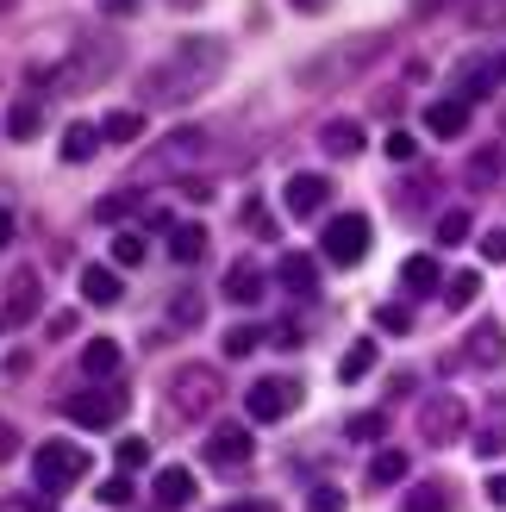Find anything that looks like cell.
Segmentation results:
<instances>
[{
  "instance_id": "ffe728a7",
  "label": "cell",
  "mask_w": 506,
  "mask_h": 512,
  "mask_svg": "<svg viewBox=\"0 0 506 512\" xmlns=\"http://www.w3.org/2000/svg\"><path fill=\"white\" fill-rule=\"evenodd\" d=\"M119 363H125V356H119V344H113V338H88V344H82V369H88L94 381H113V375H119Z\"/></svg>"
},
{
  "instance_id": "7a4b0ae2",
  "label": "cell",
  "mask_w": 506,
  "mask_h": 512,
  "mask_svg": "<svg viewBox=\"0 0 506 512\" xmlns=\"http://www.w3.org/2000/svg\"><path fill=\"white\" fill-rule=\"evenodd\" d=\"M113 63H119V44H113V38H100V32H88L82 44H75V57H69L63 69L38 63V69H32V82L57 88V94H82V88H94V82H107Z\"/></svg>"
},
{
  "instance_id": "44dd1931",
  "label": "cell",
  "mask_w": 506,
  "mask_h": 512,
  "mask_svg": "<svg viewBox=\"0 0 506 512\" xmlns=\"http://www.w3.org/2000/svg\"><path fill=\"white\" fill-rule=\"evenodd\" d=\"M94 150H100V125L69 119V132H63V163H94Z\"/></svg>"
},
{
  "instance_id": "db71d44e",
  "label": "cell",
  "mask_w": 506,
  "mask_h": 512,
  "mask_svg": "<svg viewBox=\"0 0 506 512\" xmlns=\"http://www.w3.org/2000/svg\"><path fill=\"white\" fill-rule=\"evenodd\" d=\"M225 512H275L269 500H238V506H225Z\"/></svg>"
},
{
  "instance_id": "d4e9b609",
  "label": "cell",
  "mask_w": 506,
  "mask_h": 512,
  "mask_svg": "<svg viewBox=\"0 0 506 512\" xmlns=\"http://www.w3.org/2000/svg\"><path fill=\"white\" fill-rule=\"evenodd\" d=\"M194 494H200V481H194L188 469H163V475H157V500H163V506H194Z\"/></svg>"
},
{
  "instance_id": "e575fe53",
  "label": "cell",
  "mask_w": 506,
  "mask_h": 512,
  "mask_svg": "<svg viewBox=\"0 0 506 512\" xmlns=\"http://www.w3.org/2000/svg\"><path fill=\"white\" fill-rule=\"evenodd\" d=\"M113 263H119V269H138V263H144V238H138V232H119V238H113Z\"/></svg>"
},
{
  "instance_id": "7402d4cb",
  "label": "cell",
  "mask_w": 506,
  "mask_h": 512,
  "mask_svg": "<svg viewBox=\"0 0 506 512\" xmlns=\"http://www.w3.org/2000/svg\"><path fill=\"white\" fill-rule=\"evenodd\" d=\"M363 481H369V488H400V481H407V456H400V450H375Z\"/></svg>"
},
{
  "instance_id": "8fae6325",
  "label": "cell",
  "mask_w": 506,
  "mask_h": 512,
  "mask_svg": "<svg viewBox=\"0 0 506 512\" xmlns=\"http://www.w3.org/2000/svg\"><path fill=\"white\" fill-rule=\"evenodd\" d=\"M463 356H469L475 369H500V363H506V325H500V319H475Z\"/></svg>"
},
{
  "instance_id": "83f0119b",
  "label": "cell",
  "mask_w": 506,
  "mask_h": 512,
  "mask_svg": "<svg viewBox=\"0 0 506 512\" xmlns=\"http://www.w3.org/2000/svg\"><path fill=\"white\" fill-rule=\"evenodd\" d=\"M194 150H207V132H169V138L157 144V157H163V163H188Z\"/></svg>"
},
{
  "instance_id": "8d00e7d4",
  "label": "cell",
  "mask_w": 506,
  "mask_h": 512,
  "mask_svg": "<svg viewBox=\"0 0 506 512\" xmlns=\"http://www.w3.org/2000/svg\"><path fill=\"white\" fill-rule=\"evenodd\" d=\"M125 213H132V194H100V207H94L100 225H119Z\"/></svg>"
},
{
  "instance_id": "680465c9",
  "label": "cell",
  "mask_w": 506,
  "mask_h": 512,
  "mask_svg": "<svg viewBox=\"0 0 506 512\" xmlns=\"http://www.w3.org/2000/svg\"><path fill=\"white\" fill-rule=\"evenodd\" d=\"M169 7H200V0H169Z\"/></svg>"
},
{
  "instance_id": "7bdbcfd3",
  "label": "cell",
  "mask_w": 506,
  "mask_h": 512,
  "mask_svg": "<svg viewBox=\"0 0 506 512\" xmlns=\"http://www.w3.org/2000/svg\"><path fill=\"white\" fill-rule=\"evenodd\" d=\"M307 512H344V494H338V488H313Z\"/></svg>"
},
{
  "instance_id": "277c9868",
  "label": "cell",
  "mask_w": 506,
  "mask_h": 512,
  "mask_svg": "<svg viewBox=\"0 0 506 512\" xmlns=\"http://www.w3.org/2000/svg\"><path fill=\"white\" fill-rule=\"evenodd\" d=\"M219 369H207V363H182V369H169V381H163V406L175 413V425H200L219 406Z\"/></svg>"
},
{
  "instance_id": "7c38bea8",
  "label": "cell",
  "mask_w": 506,
  "mask_h": 512,
  "mask_svg": "<svg viewBox=\"0 0 506 512\" xmlns=\"http://www.w3.org/2000/svg\"><path fill=\"white\" fill-rule=\"evenodd\" d=\"M275 281H282L294 300H313V294H319V263H313L307 250H288L282 263H275Z\"/></svg>"
},
{
  "instance_id": "ba28073f",
  "label": "cell",
  "mask_w": 506,
  "mask_h": 512,
  "mask_svg": "<svg viewBox=\"0 0 506 512\" xmlns=\"http://www.w3.org/2000/svg\"><path fill=\"white\" fill-rule=\"evenodd\" d=\"M244 406H250V419H257V425H282L300 406V381L294 375H263V381H250Z\"/></svg>"
},
{
  "instance_id": "f907efd6",
  "label": "cell",
  "mask_w": 506,
  "mask_h": 512,
  "mask_svg": "<svg viewBox=\"0 0 506 512\" xmlns=\"http://www.w3.org/2000/svg\"><path fill=\"white\" fill-rule=\"evenodd\" d=\"M13 232H19V219H13V207H0V250L13 244Z\"/></svg>"
},
{
  "instance_id": "d6986e66",
  "label": "cell",
  "mask_w": 506,
  "mask_h": 512,
  "mask_svg": "<svg viewBox=\"0 0 506 512\" xmlns=\"http://www.w3.org/2000/svg\"><path fill=\"white\" fill-rule=\"evenodd\" d=\"M38 313V269H13L7 281V319H32Z\"/></svg>"
},
{
  "instance_id": "c3c4849f",
  "label": "cell",
  "mask_w": 506,
  "mask_h": 512,
  "mask_svg": "<svg viewBox=\"0 0 506 512\" xmlns=\"http://www.w3.org/2000/svg\"><path fill=\"white\" fill-rule=\"evenodd\" d=\"M100 13H113V19H132V13H138V0H100Z\"/></svg>"
},
{
  "instance_id": "836d02e7",
  "label": "cell",
  "mask_w": 506,
  "mask_h": 512,
  "mask_svg": "<svg viewBox=\"0 0 506 512\" xmlns=\"http://www.w3.org/2000/svg\"><path fill=\"white\" fill-rule=\"evenodd\" d=\"M344 431H350V438H357V444H375V438H382V431H388V413H357V419H350Z\"/></svg>"
},
{
  "instance_id": "d590c367",
  "label": "cell",
  "mask_w": 506,
  "mask_h": 512,
  "mask_svg": "<svg viewBox=\"0 0 506 512\" xmlns=\"http://www.w3.org/2000/svg\"><path fill=\"white\" fill-rule=\"evenodd\" d=\"M463 238H469V213L450 207V213L438 219V244H463Z\"/></svg>"
},
{
  "instance_id": "ee69618b",
  "label": "cell",
  "mask_w": 506,
  "mask_h": 512,
  "mask_svg": "<svg viewBox=\"0 0 506 512\" xmlns=\"http://www.w3.org/2000/svg\"><path fill=\"white\" fill-rule=\"evenodd\" d=\"M175 325H200V294H182V300H175Z\"/></svg>"
},
{
  "instance_id": "52a82bcc",
  "label": "cell",
  "mask_w": 506,
  "mask_h": 512,
  "mask_svg": "<svg viewBox=\"0 0 506 512\" xmlns=\"http://www.w3.org/2000/svg\"><path fill=\"white\" fill-rule=\"evenodd\" d=\"M325 256H332V263L338 269H350V263H363V256H369V244H375V232H369V219L363 213H332V219H325Z\"/></svg>"
},
{
  "instance_id": "b9f144b4",
  "label": "cell",
  "mask_w": 506,
  "mask_h": 512,
  "mask_svg": "<svg viewBox=\"0 0 506 512\" xmlns=\"http://www.w3.org/2000/svg\"><path fill=\"white\" fill-rule=\"evenodd\" d=\"M375 325L400 338V331H413V313H407V306H382V313H375Z\"/></svg>"
},
{
  "instance_id": "30bf717a",
  "label": "cell",
  "mask_w": 506,
  "mask_h": 512,
  "mask_svg": "<svg viewBox=\"0 0 506 512\" xmlns=\"http://www.w3.org/2000/svg\"><path fill=\"white\" fill-rule=\"evenodd\" d=\"M63 413L82 425V431H107V425H119V394H107V388L69 394V400H63Z\"/></svg>"
},
{
  "instance_id": "4dcf8cb0",
  "label": "cell",
  "mask_w": 506,
  "mask_h": 512,
  "mask_svg": "<svg viewBox=\"0 0 506 512\" xmlns=\"http://www.w3.org/2000/svg\"><path fill=\"white\" fill-rule=\"evenodd\" d=\"M38 125H44V113H38V100H19V107L7 113V138H38Z\"/></svg>"
},
{
  "instance_id": "9f6ffc18",
  "label": "cell",
  "mask_w": 506,
  "mask_h": 512,
  "mask_svg": "<svg viewBox=\"0 0 506 512\" xmlns=\"http://www.w3.org/2000/svg\"><path fill=\"white\" fill-rule=\"evenodd\" d=\"M438 7H450V0H413V13H438Z\"/></svg>"
},
{
  "instance_id": "8992f818",
  "label": "cell",
  "mask_w": 506,
  "mask_h": 512,
  "mask_svg": "<svg viewBox=\"0 0 506 512\" xmlns=\"http://www.w3.org/2000/svg\"><path fill=\"white\" fill-rule=\"evenodd\" d=\"M419 438L432 444V450L469 438V400H457V394H432V400H419Z\"/></svg>"
},
{
  "instance_id": "2e32d148",
  "label": "cell",
  "mask_w": 506,
  "mask_h": 512,
  "mask_svg": "<svg viewBox=\"0 0 506 512\" xmlns=\"http://www.w3.org/2000/svg\"><path fill=\"white\" fill-rule=\"evenodd\" d=\"M263 288H269V275H263L257 263H250V256L225 269V300H238V306H257V300H263Z\"/></svg>"
},
{
  "instance_id": "74e56055",
  "label": "cell",
  "mask_w": 506,
  "mask_h": 512,
  "mask_svg": "<svg viewBox=\"0 0 506 512\" xmlns=\"http://www.w3.org/2000/svg\"><path fill=\"white\" fill-rule=\"evenodd\" d=\"M469 7V25H500L506 19V0H463Z\"/></svg>"
},
{
  "instance_id": "f1b7e54d",
  "label": "cell",
  "mask_w": 506,
  "mask_h": 512,
  "mask_svg": "<svg viewBox=\"0 0 506 512\" xmlns=\"http://www.w3.org/2000/svg\"><path fill=\"white\" fill-rule=\"evenodd\" d=\"M494 182H500V150L482 144V150L469 157V188H494Z\"/></svg>"
},
{
  "instance_id": "816d5d0a",
  "label": "cell",
  "mask_w": 506,
  "mask_h": 512,
  "mask_svg": "<svg viewBox=\"0 0 506 512\" xmlns=\"http://www.w3.org/2000/svg\"><path fill=\"white\" fill-rule=\"evenodd\" d=\"M269 344H300V325H269Z\"/></svg>"
},
{
  "instance_id": "ab89813d",
  "label": "cell",
  "mask_w": 506,
  "mask_h": 512,
  "mask_svg": "<svg viewBox=\"0 0 506 512\" xmlns=\"http://www.w3.org/2000/svg\"><path fill=\"white\" fill-rule=\"evenodd\" d=\"M382 150H388L394 163H413V157H419V138H413V132H388V144H382Z\"/></svg>"
},
{
  "instance_id": "9c48e42d",
  "label": "cell",
  "mask_w": 506,
  "mask_h": 512,
  "mask_svg": "<svg viewBox=\"0 0 506 512\" xmlns=\"http://www.w3.org/2000/svg\"><path fill=\"white\" fill-rule=\"evenodd\" d=\"M250 456H257V444H250V431L244 425H213V438H207V463L213 469H250Z\"/></svg>"
},
{
  "instance_id": "f5cc1de1",
  "label": "cell",
  "mask_w": 506,
  "mask_h": 512,
  "mask_svg": "<svg viewBox=\"0 0 506 512\" xmlns=\"http://www.w3.org/2000/svg\"><path fill=\"white\" fill-rule=\"evenodd\" d=\"M488 500H494V506H506V469H500V475H488Z\"/></svg>"
},
{
  "instance_id": "d6a6232c",
  "label": "cell",
  "mask_w": 506,
  "mask_h": 512,
  "mask_svg": "<svg viewBox=\"0 0 506 512\" xmlns=\"http://www.w3.org/2000/svg\"><path fill=\"white\" fill-rule=\"evenodd\" d=\"M263 338H269V331H257V325H232V331H225V356H250Z\"/></svg>"
},
{
  "instance_id": "60d3db41",
  "label": "cell",
  "mask_w": 506,
  "mask_h": 512,
  "mask_svg": "<svg viewBox=\"0 0 506 512\" xmlns=\"http://www.w3.org/2000/svg\"><path fill=\"white\" fill-rule=\"evenodd\" d=\"M100 506H132V481H125V475L100 481Z\"/></svg>"
},
{
  "instance_id": "681fc988",
  "label": "cell",
  "mask_w": 506,
  "mask_h": 512,
  "mask_svg": "<svg viewBox=\"0 0 506 512\" xmlns=\"http://www.w3.org/2000/svg\"><path fill=\"white\" fill-rule=\"evenodd\" d=\"M475 450H482V456H500V450H506V438H500V431H482V438H475Z\"/></svg>"
},
{
  "instance_id": "4fadbf2b",
  "label": "cell",
  "mask_w": 506,
  "mask_h": 512,
  "mask_svg": "<svg viewBox=\"0 0 506 512\" xmlns=\"http://www.w3.org/2000/svg\"><path fill=\"white\" fill-rule=\"evenodd\" d=\"M319 150H325V157H363V150H369V132H363L357 119H325V125H319Z\"/></svg>"
},
{
  "instance_id": "5b68a950",
  "label": "cell",
  "mask_w": 506,
  "mask_h": 512,
  "mask_svg": "<svg viewBox=\"0 0 506 512\" xmlns=\"http://www.w3.org/2000/svg\"><path fill=\"white\" fill-rule=\"evenodd\" d=\"M82 475H88V450H82V444H69V438L38 444V456H32V481H38L44 500H50V494H69Z\"/></svg>"
},
{
  "instance_id": "4316f807",
  "label": "cell",
  "mask_w": 506,
  "mask_h": 512,
  "mask_svg": "<svg viewBox=\"0 0 506 512\" xmlns=\"http://www.w3.org/2000/svg\"><path fill=\"white\" fill-rule=\"evenodd\" d=\"M375 356H382V350H375L369 338H357V344L344 350V363H338V381H363V375L375 369Z\"/></svg>"
},
{
  "instance_id": "484cf974",
  "label": "cell",
  "mask_w": 506,
  "mask_h": 512,
  "mask_svg": "<svg viewBox=\"0 0 506 512\" xmlns=\"http://www.w3.org/2000/svg\"><path fill=\"white\" fill-rule=\"evenodd\" d=\"M400 512H450V494L438 488V481H413L407 500H400Z\"/></svg>"
},
{
  "instance_id": "f546056e",
  "label": "cell",
  "mask_w": 506,
  "mask_h": 512,
  "mask_svg": "<svg viewBox=\"0 0 506 512\" xmlns=\"http://www.w3.org/2000/svg\"><path fill=\"white\" fill-rule=\"evenodd\" d=\"M475 300H482V275H475V269L444 281V306H475Z\"/></svg>"
},
{
  "instance_id": "cb8c5ba5",
  "label": "cell",
  "mask_w": 506,
  "mask_h": 512,
  "mask_svg": "<svg viewBox=\"0 0 506 512\" xmlns=\"http://www.w3.org/2000/svg\"><path fill=\"white\" fill-rule=\"evenodd\" d=\"M169 256L175 263H200L207 256V225H169Z\"/></svg>"
},
{
  "instance_id": "3957f363",
  "label": "cell",
  "mask_w": 506,
  "mask_h": 512,
  "mask_svg": "<svg viewBox=\"0 0 506 512\" xmlns=\"http://www.w3.org/2000/svg\"><path fill=\"white\" fill-rule=\"evenodd\" d=\"M375 50H388V32H363V38H344V44H332L319 63H300L294 75H300V88H338V82H350V75H363L369 63H375Z\"/></svg>"
},
{
  "instance_id": "6f0895ef",
  "label": "cell",
  "mask_w": 506,
  "mask_h": 512,
  "mask_svg": "<svg viewBox=\"0 0 506 512\" xmlns=\"http://www.w3.org/2000/svg\"><path fill=\"white\" fill-rule=\"evenodd\" d=\"M494 63H500V82H506V50H500V57H494Z\"/></svg>"
},
{
  "instance_id": "9a60e30c",
  "label": "cell",
  "mask_w": 506,
  "mask_h": 512,
  "mask_svg": "<svg viewBox=\"0 0 506 512\" xmlns=\"http://www.w3.org/2000/svg\"><path fill=\"white\" fill-rule=\"evenodd\" d=\"M469 100H457V94H450V100H438V107H425V132H432V138H463L469 132Z\"/></svg>"
},
{
  "instance_id": "f6af8a7d",
  "label": "cell",
  "mask_w": 506,
  "mask_h": 512,
  "mask_svg": "<svg viewBox=\"0 0 506 512\" xmlns=\"http://www.w3.org/2000/svg\"><path fill=\"white\" fill-rule=\"evenodd\" d=\"M482 256L488 263H506V225H494V232L482 238Z\"/></svg>"
},
{
  "instance_id": "bcb514c9",
  "label": "cell",
  "mask_w": 506,
  "mask_h": 512,
  "mask_svg": "<svg viewBox=\"0 0 506 512\" xmlns=\"http://www.w3.org/2000/svg\"><path fill=\"white\" fill-rule=\"evenodd\" d=\"M0 512H44V494H7Z\"/></svg>"
},
{
  "instance_id": "5bb4252c",
  "label": "cell",
  "mask_w": 506,
  "mask_h": 512,
  "mask_svg": "<svg viewBox=\"0 0 506 512\" xmlns=\"http://www.w3.org/2000/svg\"><path fill=\"white\" fill-rule=\"evenodd\" d=\"M282 200H288V213H294V219H319V207L332 200V182H325V175H294Z\"/></svg>"
},
{
  "instance_id": "603a6c76",
  "label": "cell",
  "mask_w": 506,
  "mask_h": 512,
  "mask_svg": "<svg viewBox=\"0 0 506 512\" xmlns=\"http://www.w3.org/2000/svg\"><path fill=\"white\" fill-rule=\"evenodd\" d=\"M494 82H500V63H463V75H457V100H469V107H475V100H488L494 94Z\"/></svg>"
},
{
  "instance_id": "91938a15",
  "label": "cell",
  "mask_w": 506,
  "mask_h": 512,
  "mask_svg": "<svg viewBox=\"0 0 506 512\" xmlns=\"http://www.w3.org/2000/svg\"><path fill=\"white\" fill-rule=\"evenodd\" d=\"M7 7H13V0H0V13H7Z\"/></svg>"
},
{
  "instance_id": "1f68e13d",
  "label": "cell",
  "mask_w": 506,
  "mask_h": 512,
  "mask_svg": "<svg viewBox=\"0 0 506 512\" xmlns=\"http://www.w3.org/2000/svg\"><path fill=\"white\" fill-rule=\"evenodd\" d=\"M144 132V113H107L100 119V138H113V144H132Z\"/></svg>"
},
{
  "instance_id": "11a10c76",
  "label": "cell",
  "mask_w": 506,
  "mask_h": 512,
  "mask_svg": "<svg viewBox=\"0 0 506 512\" xmlns=\"http://www.w3.org/2000/svg\"><path fill=\"white\" fill-rule=\"evenodd\" d=\"M288 7H294V13H319V7H325V0H288Z\"/></svg>"
},
{
  "instance_id": "f35d334b",
  "label": "cell",
  "mask_w": 506,
  "mask_h": 512,
  "mask_svg": "<svg viewBox=\"0 0 506 512\" xmlns=\"http://www.w3.org/2000/svg\"><path fill=\"white\" fill-rule=\"evenodd\" d=\"M144 463H150V444H144V438H125V444H119V469L132 475V469H144Z\"/></svg>"
},
{
  "instance_id": "e0dca14e",
  "label": "cell",
  "mask_w": 506,
  "mask_h": 512,
  "mask_svg": "<svg viewBox=\"0 0 506 512\" xmlns=\"http://www.w3.org/2000/svg\"><path fill=\"white\" fill-rule=\"evenodd\" d=\"M400 288H407V294H438L444 288L438 256H407V263H400Z\"/></svg>"
},
{
  "instance_id": "7dc6e473",
  "label": "cell",
  "mask_w": 506,
  "mask_h": 512,
  "mask_svg": "<svg viewBox=\"0 0 506 512\" xmlns=\"http://www.w3.org/2000/svg\"><path fill=\"white\" fill-rule=\"evenodd\" d=\"M13 456H19V431L0 419V463H13Z\"/></svg>"
},
{
  "instance_id": "6da1fadb",
  "label": "cell",
  "mask_w": 506,
  "mask_h": 512,
  "mask_svg": "<svg viewBox=\"0 0 506 512\" xmlns=\"http://www.w3.org/2000/svg\"><path fill=\"white\" fill-rule=\"evenodd\" d=\"M219 75H225V44L207 38V32H194V38H182L169 50V63H157L144 75L138 94H144V107H182V100L207 94Z\"/></svg>"
},
{
  "instance_id": "ac0fdd59",
  "label": "cell",
  "mask_w": 506,
  "mask_h": 512,
  "mask_svg": "<svg viewBox=\"0 0 506 512\" xmlns=\"http://www.w3.org/2000/svg\"><path fill=\"white\" fill-rule=\"evenodd\" d=\"M82 300H88V306H119V269L88 263V269H82Z\"/></svg>"
}]
</instances>
